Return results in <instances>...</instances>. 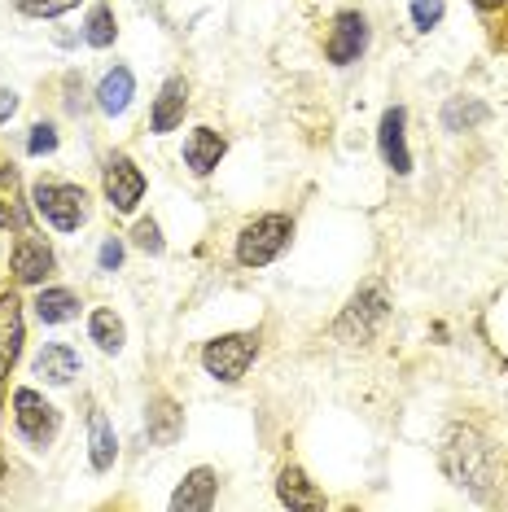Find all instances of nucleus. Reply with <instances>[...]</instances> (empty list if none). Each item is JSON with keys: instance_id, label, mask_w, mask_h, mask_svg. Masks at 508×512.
Segmentation results:
<instances>
[{"instance_id": "9d476101", "label": "nucleus", "mask_w": 508, "mask_h": 512, "mask_svg": "<svg viewBox=\"0 0 508 512\" xmlns=\"http://www.w3.org/2000/svg\"><path fill=\"white\" fill-rule=\"evenodd\" d=\"M53 250L44 246L40 237H31V232H22V237L14 241V254H9V267H14V276L22 285H40L44 276L53 272Z\"/></svg>"}, {"instance_id": "dca6fc26", "label": "nucleus", "mask_w": 508, "mask_h": 512, "mask_svg": "<svg viewBox=\"0 0 508 512\" xmlns=\"http://www.w3.org/2000/svg\"><path fill=\"white\" fill-rule=\"evenodd\" d=\"M27 206H22V180L14 162H0V228L27 232Z\"/></svg>"}, {"instance_id": "7c9ffc66", "label": "nucleus", "mask_w": 508, "mask_h": 512, "mask_svg": "<svg viewBox=\"0 0 508 512\" xmlns=\"http://www.w3.org/2000/svg\"><path fill=\"white\" fill-rule=\"evenodd\" d=\"M473 5H478V9H482V14H491V9H500V5H504V0H473Z\"/></svg>"}, {"instance_id": "f03ea898", "label": "nucleus", "mask_w": 508, "mask_h": 512, "mask_svg": "<svg viewBox=\"0 0 508 512\" xmlns=\"http://www.w3.org/2000/svg\"><path fill=\"white\" fill-rule=\"evenodd\" d=\"M386 316H390L386 289H381L377 281L360 285L355 289V298L342 307V316L333 320V337H338V342H351V346H364V342H373L377 337V329L386 324Z\"/></svg>"}, {"instance_id": "f3484780", "label": "nucleus", "mask_w": 508, "mask_h": 512, "mask_svg": "<svg viewBox=\"0 0 508 512\" xmlns=\"http://www.w3.org/2000/svg\"><path fill=\"white\" fill-rule=\"evenodd\" d=\"M184 110H189V84L184 79H167L163 92H158V101H154V132L163 136V132H176V127L184 123Z\"/></svg>"}, {"instance_id": "c756f323", "label": "nucleus", "mask_w": 508, "mask_h": 512, "mask_svg": "<svg viewBox=\"0 0 508 512\" xmlns=\"http://www.w3.org/2000/svg\"><path fill=\"white\" fill-rule=\"evenodd\" d=\"M14 110H18V92H9V88H5V92H0V123H5Z\"/></svg>"}, {"instance_id": "bb28decb", "label": "nucleus", "mask_w": 508, "mask_h": 512, "mask_svg": "<svg viewBox=\"0 0 508 512\" xmlns=\"http://www.w3.org/2000/svg\"><path fill=\"white\" fill-rule=\"evenodd\" d=\"M412 22H417L421 31H430L443 22V0H412Z\"/></svg>"}, {"instance_id": "aec40b11", "label": "nucleus", "mask_w": 508, "mask_h": 512, "mask_svg": "<svg viewBox=\"0 0 508 512\" xmlns=\"http://www.w3.org/2000/svg\"><path fill=\"white\" fill-rule=\"evenodd\" d=\"M132 92H136V79L127 66H114V71L97 84V106L101 114H123L127 106H132Z\"/></svg>"}, {"instance_id": "c85d7f7f", "label": "nucleus", "mask_w": 508, "mask_h": 512, "mask_svg": "<svg viewBox=\"0 0 508 512\" xmlns=\"http://www.w3.org/2000/svg\"><path fill=\"white\" fill-rule=\"evenodd\" d=\"M97 263H101V272H114V267L123 263V241L119 237H106V246H101V254H97Z\"/></svg>"}, {"instance_id": "ddd939ff", "label": "nucleus", "mask_w": 508, "mask_h": 512, "mask_svg": "<svg viewBox=\"0 0 508 512\" xmlns=\"http://www.w3.org/2000/svg\"><path fill=\"white\" fill-rule=\"evenodd\" d=\"M215 486H219V477H215V469H193L184 482L176 486V495H171V508L176 512H206L215 504Z\"/></svg>"}, {"instance_id": "a211bd4d", "label": "nucleus", "mask_w": 508, "mask_h": 512, "mask_svg": "<svg viewBox=\"0 0 508 512\" xmlns=\"http://www.w3.org/2000/svg\"><path fill=\"white\" fill-rule=\"evenodd\" d=\"M114 456H119V442H114V429L106 421V412L101 407H88V460L97 473H106Z\"/></svg>"}, {"instance_id": "4468645a", "label": "nucleus", "mask_w": 508, "mask_h": 512, "mask_svg": "<svg viewBox=\"0 0 508 512\" xmlns=\"http://www.w3.org/2000/svg\"><path fill=\"white\" fill-rule=\"evenodd\" d=\"M276 499H281L285 508H307V512L325 508V495L307 482V473L298 469V464H285L281 469V477H276Z\"/></svg>"}, {"instance_id": "4be33fe9", "label": "nucleus", "mask_w": 508, "mask_h": 512, "mask_svg": "<svg viewBox=\"0 0 508 512\" xmlns=\"http://www.w3.org/2000/svg\"><path fill=\"white\" fill-rule=\"evenodd\" d=\"M79 311V298L71 294V289H44V294L36 298V316L44 324H66Z\"/></svg>"}, {"instance_id": "b1692460", "label": "nucleus", "mask_w": 508, "mask_h": 512, "mask_svg": "<svg viewBox=\"0 0 508 512\" xmlns=\"http://www.w3.org/2000/svg\"><path fill=\"white\" fill-rule=\"evenodd\" d=\"M114 36H119V27H114V9L110 5H92L88 27H84V40L92 44V49H110Z\"/></svg>"}, {"instance_id": "cd10ccee", "label": "nucleus", "mask_w": 508, "mask_h": 512, "mask_svg": "<svg viewBox=\"0 0 508 512\" xmlns=\"http://www.w3.org/2000/svg\"><path fill=\"white\" fill-rule=\"evenodd\" d=\"M27 149H31V154H53V149H57V127L53 123H36V127H31Z\"/></svg>"}, {"instance_id": "0eeeda50", "label": "nucleus", "mask_w": 508, "mask_h": 512, "mask_svg": "<svg viewBox=\"0 0 508 512\" xmlns=\"http://www.w3.org/2000/svg\"><path fill=\"white\" fill-rule=\"evenodd\" d=\"M141 193H145L141 167H136V162L127 158V154H114V158L106 162V202H110L119 215H132L136 202H141Z\"/></svg>"}, {"instance_id": "1a4fd4ad", "label": "nucleus", "mask_w": 508, "mask_h": 512, "mask_svg": "<svg viewBox=\"0 0 508 512\" xmlns=\"http://www.w3.org/2000/svg\"><path fill=\"white\" fill-rule=\"evenodd\" d=\"M403 123H408V110L403 106H390L381 114V127H377V145H381V158L395 176H408L412 171V154H408V141H403Z\"/></svg>"}, {"instance_id": "6e6552de", "label": "nucleus", "mask_w": 508, "mask_h": 512, "mask_svg": "<svg viewBox=\"0 0 508 512\" xmlns=\"http://www.w3.org/2000/svg\"><path fill=\"white\" fill-rule=\"evenodd\" d=\"M364 44H368V22H364V14L346 9V14L333 18V31H329V44H325V53H329V62H333V66H351V62H360Z\"/></svg>"}, {"instance_id": "20e7f679", "label": "nucleus", "mask_w": 508, "mask_h": 512, "mask_svg": "<svg viewBox=\"0 0 508 512\" xmlns=\"http://www.w3.org/2000/svg\"><path fill=\"white\" fill-rule=\"evenodd\" d=\"M254 355H259V333H224L215 342H206L202 368L224 386H237L246 377V368L254 364Z\"/></svg>"}, {"instance_id": "f257e3e1", "label": "nucleus", "mask_w": 508, "mask_h": 512, "mask_svg": "<svg viewBox=\"0 0 508 512\" xmlns=\"http://www.w3.org/2000/svg\"><path fill=\"white\" fill-rule=\"evenodd\" d=\"M438 460H443V473L452 477L456 486H469L473 495H487V486L495 477V451L478 429H465V425L447 429Z\"/></svg>"}, {"instance_id": "393cba45", "label": "nucleus", "mask_w": 508, "mask_h": 512, "mask_svg": "<svg viewBox=\"0 0 508 512\" xmlns=\"http://www.w3.org/2000/svg\"><path fill=\"white\" fill-rule=\"evenodd\" d=\"M79 0H14V9L18 14H27V18H57V14H66V9H75Z\"/></svg>"}, {"instance_id": "6ab92c4d", "label": "nucleus", "mask_w": 508, "mask_h": 512, "mask_svg": "<svg viewBox=\"0 0 508 512\" xmlns=\"http://www.w3.org/2000/svg\"><path fill=\"white\" fill-rule=\"evenodd\" d=\"M36 372L49 381V386H71V381L79 377V355L66 342H53L36 355Z\"/></svg>"}, {"instance_id": "39448f33", "label": "nucleus", "mask_w": 508, "mask_h": 512, "mask_svg": "<svg viewBox=\"0 0 508 512\" xmlns=\"http://www.w3.org/2000/svg\"><path fill=\"white\" fill-rule=\"evenodd\" d=\"M14 421H18V434L31 442V447H49L57 438V429H62V412H57L53 403H44L40 390L22 386L14 390Z\"/></svg>"}, {"instance_id": "412c9836", "label": "nucleus", "mask_w": 508, "mask_h": 512, "mask_svg": "<svg viewBox=\"0 0 508 512\" xmlns=\"http://www.w3.org/2000/svg\"><path fill=\"white\" fill-rule=\"evenodd\" d=\"M478 123H487V106H482V101L452 97L443 106V127L447 132H469V127H478Z\"/></svg>"}, {"instance_id": "2eb2a0df", "label": "nucleus", "mask_w": 508, "mask_h": 512, "mask_svg": "<svg viewBox=\"0 0 508 512\" xmlns=\"http://www.w3.org/2000/svg\"><path fill=\"white\" fill-rule=\"evenodd\" d=\"M224 136L215 132V127H198V132L184 141V162H189L193 176H211L219 167V158H224Z\"/></svg>"}, {"instance_id": "9b49d317", "label": "nucleus", "mask_w": 508, "mask_h": 512, "mask_svg": "<svg viewBox=\"0 0 508 512\" xmlns=\"http://www.w3.org/2000/svg\"><path fill=\"white\" fill-rule=\"evenodd\" d=\"M22 355V302L14 294H0V386L14 372Z\"/></svg>"}, {"instance_id": "7ed1b4c3", "label": "nucleus", "mask_w": 508, "mask_h": 512, "mask_svg": "<svg viewBox=\"0 0 508 512\" xmlns=\"http://www.w3.org/2000/svg\"><path fill=\"white\" fill-rule=\"evenodd\" d=\"M294 237V224L285 215H259L254 224L241 228L237 237V263L241 267H268L276 254L290 246Z\"/></svg>"}, {"instance_id": "f8f14e48", "label": "nucleus", "mask_w": 508, "mask_h": 512, "mask_svg": "<svg viewBox=\"0 0 508 512\" xmlns=\"http://www.w3.org/2000/svg\"><path fill=\"white\" fill-rule=\"evenodd\" d=\"M145 429H149V442H154V447H171V442L184 434V412L176 407V399H167V394L149 399V407H145Z\"/></svg>"}, {"instance_id": "5701e85b", "label": "nucleus", "mask_w": 508, "mask_h": 512, "mask_svg": "<svg viewBox=\"0 0 508 512\" xmlns=\"http://www.w3.org/2000/svg\"><path fill=\"white\" fill-rule=\"evenodd\" d=\"M88 333H92V342H97L101 346V351H106V355H114V351H123V320L119 316H114V311H106V307H101V311H92V320H88Z\"/></svg>"}, {"instance_id": "2f4dec72", "label": "nucleus", "mask_w": 508, "mask_h": 512, "mask_svg": "<svg viewBox=\"0 0 508 512\" xmlns=\"http://www.w3.org/2000/svg\"><path fill=\"white\" fill-rule=\"evenodd\" d=\"M0 482H5V456H0Z\"/></svg>"}, {"instance_id": "423d86ee", "label": "nucleus", "mask_w": 508, "mask_h": 512, "mask_svg": "<svg viewBox=\"0 0 508 512\" xmlns=\"http://www.w3.org/2000/svg\"><path fill=\"white\" fill-rule=\"evenodd\" d=\"M36 211L49 219L57 232H75L88 219V193L79 189V184H40Z\"/></svg>"}, {"instance_id": "a878e982", "label": "nucleus", "mask_w": 508, "mask_h": 512, "mask_svg": "<svg viewBox=\"0 0 508 512\" xmlns=\"http://www.w3.org/2000/svg\"><path fill=\"white\" fill-rule=\"evenodd\" d=\"M132 241H136V250H145V254H163V232H158L154 219H141V224L132 228Z\"/></svg>"}]
</instances>
